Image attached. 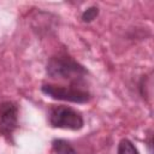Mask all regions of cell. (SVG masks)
Returning a JSON list of instances; mask_svg holds the SVG:
<instances>
[{
  "instance_id": "5b68a950",
  "label": "cell",
  "mask_w": 154,
  "mask_h": 154,
  "mask_svg": "<svg viewBox=\"0 0 154 154\" xmlns=\"http://www.w3.org/2000/svg\"><path fill=\"white\" fill-rule=\"evenodd\" d=\"M52 149L54 154H77L76 149L70 142L61 138H55L52 141Z\"/></svg>"
},
{
  "instance_id": "277c9868",
  "label": "cell",
  "mask_w": 154,
  "mask_h": 154,
  "mask_svg": "<svg viewBox=\"0 0 154 154\" xmlns=\"http://www.w3.org/2000/svg\"><path fill=\"white\" fill-rule=\"evenodd\" d=\"M18 128V106L12 101L0 103V134L7 140L12 138Z\"/></svg>"
},
{
  "instance_id": "52a82bcc",
  "label": "cell",
  "mask_w": 154,
  "mask_h": 154,
  "mask_svg": "<svg viewBox=\"0 0 154 154\" xmlns=\"http://www.w3.org/2000/svg\"><path fill=\"white\" fill-rule=\"evenodd\" d=\"M97 16H99V7H97V6H90V7L85 8V10L82 12L81 18H82V20H83L84 23H90V22H93Z\"/></svg>"
},
{
  "instance_id": "3957f363",
  "label": "cell",
  "mask_w": 154,
  "mask_h": 154,
  "mask_svg": "<svg viewBox=\"0 0 154 154\" xmlns=\"http://www.w3.org/2000/svg\"><path fill=\"white\" fill-rule=\"evenodd\" d=\"M48 123L52 128L77 131L83 128L84 119L79 111L70 106L55 105L48 111Z\"/></svg>"
},
{
  "instance_id": "6da1fadb",
  "label": "cell",
  "mask_w": 154,
  "mask_h": 154,
  "mask_svg": "<svg viewBox=\"0 0 154 154\" xmlns=\"http://www.w3.org/2000/svg\"><path fill=\"white\" fill-rule=\"evenodd\" d=\"M46 73L53 79L81 83L88 75V70L72 57L67 54H58L49 58L46 65Z\"/></svg>"
},
{
  "instance_id": "7a4b0ae2",
  "label": "cell",
  "mask_w": 154,
  "mask_h": 154,
  "mask_svg": "<svg viewBox=\"0 0 154 154\" xmlns=\"http://www.w3.org/2000/svg\"><path fill=\"white\" fill-rule=\"evenodd\" d=\"M41 91L54 100L73 103H87L91 99V94L87 89L82 88L79 83H71L70 85L43 83L41 85Z\"/></svg>"
},
{
  "instance_id": "8992f818",
  "label": "cell",
  "mask_w": 154,
  "mask_h": 154,
  "mask_svg": "<svg viewBox=\"0 0 154 154\" xmlns=\"http://www.w3.org/2000/svg\"><path fill=\"white\" fill-rule=\"evenodd\" d=\"M117 154H140V152L137 150V148L130 140L123 138V140H120V142L118 144Z\"/></svg>"
}]
</instances>
